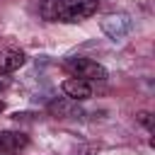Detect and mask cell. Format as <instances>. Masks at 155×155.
<instances>
[{
  "instance_id": "obj_1",
  "label": "cell",
  "mask_w": 155,
  "mask_h": 155,
  "mask_svg": "<svg viewBox=\"0 0 155 155\" xmlns=\"http://www.w3.org/2000/svg\"><path fill=\"white\" fill-rule=\"evenodd\" d=\"M99 10V0H41L39 15L44 22L75 24L92 17Z\"/></svg>"
},
{
  "instance_id": "obj_2",
  "label": "cell",
  "mask_w": 155,
  "mask_h": 155,
  "mask_svg": "<svg viewBox=\"0 0 155 155\" xmlns=\"http://www.w3.org/2000/svg\"><path fill=\"white\" fill-rule=\"evenodd\" d=\"M63 70L70 75V78H78V80H85V82H102L109 78L107 68L92 58H85V56H70L63 61Z\"/></svg>"
},
{
  "instance_id": "obj_3",
  "label": "cell",
  "mask_w": 155,
  "mask_h": 155,
  "mask_svg": "<svg viewBox=\"0 0 155 155\" xmlns=\"http://www.w3.org/2000/svg\"><path fill=\"white\" fill-rule=\"evenodd\" d=\"M48 114L56 116V119H75V116H82V109L78 107V102L68 99V97H56L48 102Z\"/></svg>"
},
{
  "instance_id": "obj_4",
  "label": "cell",
  "mask_w": 155,
  "mask_h": 155,
  "mask_svg": "<svg viewBox=\"0 0 155 155\" xmlns=\"http://www.w3.org/2000/svg\"><path fill=\"white\" fill-rule=\"evenodd\" d=\"M61 90H63V94H65L68 99H73V102H85V99L92 97V85L85 82V80H78V78L63 80V82H61Z\"/></svg>"
},
{
  "instance_id": "obj_5",
  "label": "cell",
  "mask_w": 155,
  "mask_h": 155,
  "mask_svg": "<svg viewBox=\"0 0 155 155\" xmlns=\"http://www.w3.org/2000/svg\"><path fill=\"white\" fill-rule=\"evenodd\" d=\"M24 63H27V53L24 51H19V48H2L0 51V75L15 73Z\"/></svg>"
},
{
  "instance_id": "obj_6",
  "label": "cell",
  "mask_w": 155,
  "mask_h": 155,
  "mask_svg": "<svg viewBox=\"0 0 155 155\" xmlns=\"http://www.w3.org/2000/svg\"><path fill=\"white\" fill-rule=\"evenodd\" d=\"M102 29L111 36V39H121L131 31V19L126 15H109L104 22H102Z\"/></svg>"
},
{
  "instance_id": "obj_7",
  "label": "cell",
  "mask_w": 155,
  "mask_h": 155,
  "mask_svg": "<svg viewBox=\"0 0 155 155\" xmlns=\"http://www.w3.org/2000/svg\"><path fill=\"white\" fill-rule=\"evenodd\" d=\"M27 143H29V138L24 133H19V131H0V150L19 153Z\"/></svg>"
},
{
  "instance_id": "obj_8",
  "label": "cell",
  "mask_w": 155,
  "mask_h": 155,
  "mask_svg": "<svg viewBox=\"0 0 155 155\" xmlns=\"http://www.w3.org/2000/svg\"><path fill=\"white\" fill-rule=\"evenodd\" d=\"M94 153V148H75L73 150V155H92Z\"/></svg>"
},
{
  "instance_id": "obj_9",
  "label": "cell",
  "mask_w": 155,
  "mask_h": 155,
  "mask_svg": "<svg viewBox=\"0 0 155 155\" xmlns=\"http://www.w3.org/2000/svg\"><path fill=\"white\" fill-rule=\"evenodd\" d=\"M138 119H140V124H145L148 128H153V124H150V114H145V111H143V114H138Z\"/></svg>"
},
{
  "instance_id": "obj_10",
  "label": "cell",
  "mask_w": 155,
  "mask_h": 155,
  "mask_svg": "<svg viewBox=\"0 0 155 155\" xmlns=\"http://www.w3.org/2000/svg\"><path fill=\"white\" fill-rule=\"evenodd\" d=\"M2 111H5V102L0 99V114H2Z\"/></svg>"
},
{
  "instance_id": "obj_11",
  "label": "cell",
  "mask_w": 155,
  "mask_h": 155,
  "mask_svg": "<svg viewBox=\"0 0 155 155\" xmlns=\"http://www.w3.org/2000/svg\"><path fill=\"white\" fill-rule=\"evenodd\" d=\"M0 155H17V153H7V150H0Z\"/></svg>"
}]
</instances>
